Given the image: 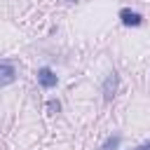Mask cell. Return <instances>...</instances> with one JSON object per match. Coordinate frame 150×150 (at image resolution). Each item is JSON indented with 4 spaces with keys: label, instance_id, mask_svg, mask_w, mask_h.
<instances>
[{
    "label": "cell",
    "instance_id": "1",
    "mask_svg": "<svg viewBox=\"0 0 150 150\" xmlns=\"http://www.w3.org/2000/svg\"><path fill=\"white\" fill-rule=\"evenodd\" d=\"M38 84L42 87V89H52V87H56L59 84V75L49 68V66H42V68H38Z\"/></svg>",
    "mask_w": 150,
    "mask_h": 150
},
{
    "label": "cell",
    "instance_id": "2",
    "mask_svg": "<svg viewBox=\"0 0 150 150\" xmlns=\"http://www.w3.org/2000/svg\"><path fill=\"white\" fill-rule=\"evenodd\" d=\"M117 87H120V75H117L115 70H110L108 77L103 80V98H105V101H112L115 94H117Z\"/></svg>",
    "mask_w": 150,
    "mask_h": 150
},
{
    "label": "cell",
    "instance_id": "3",
    "mask_svg": "<svg viewBox=\"0 0 150 150\" xmlns=\"http://www.w3.org/2000/svg\"><path fill=\"white\" fill-rule=\"evenodd\" d=\"M120 21L124 26H129V28H138L143 23V16L138 12H134V9H129V7H122L120 9Z\"/></svg>",
    "mask_w": 150,
    "mask_h": 150
},
{
    "label": "cell",
    "instance_id": "4",
    "mask_svg": "<svg viewBox=\"0 0 150 150\" xmlns=\"http://www.w3.org/2000/svg\"><path fill=\"white\" fill-rule=\"evenodd\" d=\"M16 80V68L12 61H0V87L12 84Z\"/></svg>",
    "mask_w": 150,
    "mask_h": 150
},
{
    "label": "cell",
    "instance_id": "5",
    "mask_svg": "<svg viewBox=\"0 0 150 150\" xmlns=\"http://www.w3.org/2000/svg\"><path fill=\"white\" fill-rule=\"evenodd\" d=\"M120 143H122V136H120V134H110V136L103 141V145H101L98 150H117Z\"/></svg>",
    "mask_w": 150,
    "mask_h": 150
},
{
    "label": "cell",
    "instance_id": "6",
    "mask_svg": "<svg viewBox=\"0 0 150 150\" xmlns=\"http://www.w3.org/2000/svg\"><path fill=\"white\" fill-rule=\"evenodd\" d=\"M47 110H49L52 115H56V112H61V103H59L56 98H49V101H47Z\"/></svg>",
    "mask_w": 150,
    "mask_h": 150
},
{
    "label": "cell",
    "instance_id": "7",
    "mask_svg": "<svg viewBox=\"0 0 150 150\" xmlns=\"http://www.w3.org/2000/svg\"><path fill=\"white\" fill-rule=\"evenodd\" d=\"M134 150H150V143H143V145H138V148H134Z\"/></svg>",
    "mask_w": 150,
    "mask_h": 150
},
{
    "label": "cell",
    "instance_id": "8",
    "mask_svg": "<svg viewBox=\"0 0 150 150\" xmlns=\"http://www.w3.org/2000/svg\"><path fill=\"white\" fill-rule=\"evenodd\" d=\"M68 2H77V0H68Z\"/></svg>",
    "mask_w": 150,
    "mask_h": 150
}]
</instances>
